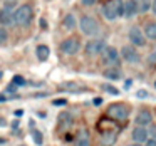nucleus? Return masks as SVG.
Masks as SVG:
<instances>
[{"label":"nucleus","instance_id":"obj_26","mask_svg":"<svg viewBox=\"0 0 156 146\" xmlns=\"http://www.w3.org/2000/svg\"><path fill=\"white\" fill-rule=\"evenodd\" d=\"M106 77H111V79H119V74L118 72H112V71H109V72H106Z\"/></svg>","mask_w":156,"mask_h":146},{"label":"nucleus","instance_id":"obj_14","mask_svg":"<svg viewBox=\"0 0 156 146\" xmlns=\"http://www.w3.org/2000/svg\"><path fill=\"white\" fill-rule=\"evenodd\" d=\"M91 144V136H89L87 129H81L76 136V146H89Z\"/></svg>","mask_w":156,"mask_h":146},{"label":"nucleus","instance_id":"obj_8","mask_svg":"<svg viewBox=\"0 0 156 146\" xmlns=\"http://www.w3.org/2000/svg\"><path fill=\"white\" fill-rule=\"evenodd\" d=\"M128 39L134 47H141V45L146 44V37L143 34V30L139 27H131L128 32Z\"/></svg>","mask_w":156,"mask_h":146},{"label":"nucleus","instance_id":"obj_11","mask_svg":"<svg viewBox=\"0 0 156 146\" xmlns=\"http://www.w3.org/2000/svg\"><path fill=\"white\" fill-rule=\"evenodd\" d=\"M134 123H136V126L148 128V126L153 123V114H151V111H149V109H139L138 114H136Z\"/></svg>","mask_w":156,"mask_h":146},{"label":"nucleus","instance_id":"obj_18","mask_svg":"<svg viewBox=\"0 0 156 146\" xmlns=\"http://www.w3.org/2000/svg\"><path fill=\"white\" fill-rule=\"evenodd\" d=\"M138 14H146L151 9V0H134Z\"/></svg>","mask_w":156,"mask_h":146},{"label":"nucleus","instance_id":"obj_19","mask_svg":"<svg viewBox=\"0 0 156 146\" xmlns=\"http://www.w3.org/2000/svg\"><path fill=\"white\" fill-rule=\"evenodd\" d=\"M35 52H37V59H39L41 62H44V61H47V59H49V47H47V45L41 44Z\"/></svg>","mask_w":156,"mask_h":146},{"label":"nucleus","instance_id":"obj_33","mask_svg":"<svg viewBox=\"0 0 156 146\" xmlns=\"http://www.w3.org/2000/svg\"><path fill=\"white\" fill-rule=\"evenodd\" d=\"M128 146H143V144H139V143H131V144H128Z\"/></svg>","mask_w":156,"mask_h":146},{"label":"nucleus","instance_id":"obj_5","mask_svg":"<svg viewBox=\"0 0 156 146\" xmlns=\"http://www.w3.org/2000/svg\"><path fill=\"white\" fill-rule=\"evenodd\" d=\"M59 49H61V52L64 55H76L81 51V41L77 37H69L61 42V47Z\"/></svg>","mask_w":156,"mask_h":146},{"label":"nucleus","instance_id":"obj_31","mask_svg":"<svg viewBox=\"0 0 156 146\" xmlns=\"http://www.w3.org/2000/svg\"><path fill=\"white\" fill-rule=\"evenodd\" d=\"M151 10H153V14L156 15V0H151Z\"/></svg>","mask_w":156,"mask_h":146},{"label":"nucleus","instance_id":"obj_30","mask_svg":"<svg viewBox=\"0 0 156 146\" xmlns=\"http://www.w3.org/2000/svg\"><path fill=\"white\" fill-rule=\"evenodd\" d=\"M144 146H156V139H148V141H146V144Z\"/></svg>","mask_w":156,"mask_h":146},{"label":"nucleus","instance_id":"obj_13","mask_svg":"<svg viewBox=\"0 0 156 146\" xmlns=\"http://www.w3.org/2000/svg\"><path fill=\"white\" fill-rule=\"evenodd\" d=\"M118 139V133L116 131H104L101 134V144L102 146H112Z\"/></svg>","mask_w":156,"mask_h":146},{"label":"nucleus","instance_id":"obj_28","mask_svg":"<svg viewBox=\"0 0 156 146\" xmlns=\"http://www.w3.org/2000/svg\"><path fill=\"white\" fill-rule=\"evenodd\" d=\"M149 136H151L153 139H156V124L151 126V129H149Z\"/></svg>","mask_w":156,"mask_h":146},{"label":"nucleus","instance_id":"obj_32","mask_svg":"<svg viewBox=\"0 0 156 146\" xmlns=\"http://www.w3.org/2000/svg\"><path fill=\"white\" fill-rule=\"evenodd\" d=\"M9 99V96H5V94H0V101H7Z\"/></svg>","mask_w":156,"mask_h":146},{"label":"nucleus","instance_id":"obj_4","mask_svg":"<svg viewBox=\"0 0 156 146\" xmlns=\"http://www.w3.org/2000/svg\"><path fill=\"white\" fill-rule=\"evenodd\" d=\"M108 116L112 118V119H116V121H124V119H128V116H129V108L126 104H122V102L111 104L108 108Z\"/></svg>","mask_w":156,"mask_h":146},{"label":"nucleus","instance_id":"obj_2","mask_svg":"<svg viewBox=\"0 0 156 146\" xmlns=\"http://www.w3.org/2000/svg\"><path fill=\"white\" fill-rule=\"evenodd\" d=\"M32 17H34V10H32V7L27 4L17 7V10H15V24H17L19 27H27L32 22Z\"/></svg>","mask_w":156,"mask_h":146},{"label":"nucleus","instance_id":"obj_7","mask_svg":"<svg viewBox=\"0 0 156 146\" xmlns=\"http://www.w3.org/2000/svg\"><path fill=\"white\" fill-rule=\"evenodd\" d=\"M106 47V42L102 39H91L86 44V55L87 57H96L102 52V49Z\"/></svg>","mask_w":156,"mask_h":146},{"label":"nucleus","instance_id":"obj_24","mask_svg":"<svg viewBox=\"0 0 156 146\" xmlns=\"http://www.w3.org/2000/svg\"><path fill=\"white\" fill-rule=\"evenodd\" d=\"M32 136H34V141L37 143V144H41V143H42V134L39 131H34V133H32Z\"/></svg>","mask_w":156,"mask_h":146},{"label":"nucleus","instance_id":"obj_29","mask_svg":"<svg viewBox=\"0 0 156 146\" xmlns=\"http://www.w3.org/2000/svg\"><path fill=\"white\" fill-rule=\"evenodd\" d=\"M96 0H81V4L82 5H94Z\"/></svg>","mask_w":156,"mask_h":146},{"label":"nucleus","instance_id":"obj_22","mask_svg":"<svg viewBox=\"0 0 156 146\" xmlns=\"http://www.w3.org/2000/svg\"><path fill=\"white\" fill-rule=\"evenodd\" d=\"M12 84L17 87V86H25V84H27V81H25L22 76H14V79H12Z\"/></svg>","mask_w":156,"mask_h":146},{"label":"nucleus","instance_id":"obj_34","mask_svg":"<svg viewBox=\"0 0 156 146\" xmlns=\"http://www.w3.org/2000/svg\"><path fill=\"white\" fill-rule=\"evenodd\" d=\"M0 126H5V121H4V119H0Z\"/></svg>","mask_w":156,"mask_h":146},{"label":"nucleus","instance_id":"obj_23","mask_svg":"<svg viewBox=\"0 0 156 146\" xmlns=\"http://www.w3.org/2000/svg\"><path fill=\"white\" fill-rule=\"evenodd\" d=\"M7 39H9L7 30H5V27H2V25H0V45L5 44V42H7Z\"/></svg>","mask_w":156,"mask_h":146},{"label":"nucleus","instance_id":"obj_10","mask_svg":"<svg viewBox=\"0 0 156 146\" xmlns=\"http://www.w3.org/2000/svg\"><path fill=\"white\" fill-rule=\"evenodd\" d=\"M121 55L128 62H131V64H136V62L141 61V55H139V52L134 49V45H124V47L121 49Z\"/></svg>","mask_w":156,"mask_h":146},{"label":"nucleus","instance_id":"obj_21","mask_svg":"<svg viewBox=\"0 0 156 146\" xmlns=\"http://www.w3.org/2000/svg\"><path fill=\"white\" fill-rule=\"evenodd\" d=\"M102 89H104L106 92H109V94H114V96L119 94V89L114 87V86H111V84H102Z\"/></svg>","mask_w":156,"mask_h":146},{"label":"nucleus","instance_id":"obj_20","mask_svg":"<svg viewBox=\"0 0 156 146\" xmlns=\"http://www.w3.org/2000/svg\"><path fill=\"white\" fill-rule=\"evenodd\" d=\"M61 87H66V89H71V91H81V89H84L82 86H79V84H74V82H66V84H62Z\"/></svg>","mask_w":156,"mask_h":146},{"label":"nucleus","instance_id":"obj_15","mask_svg":"<svg viewBox=\"0 0 156 146\" xmlns=\"http://www.w3.org/2000/svg\"><path fill=\"white\" fill-rule=\"evenodd\" d=\"M143 34H144V37L149 39V41H156V22H148V24H144Z\"/></svg>","mask_w":156,"mask_h":146},{"label":"nucleus","instance_id":"obj_6","mask_svg":"<svg viewBox=\"0 0 156 146\" xmlns=\"http://www.w3.org/2000/svg\"><path fill=\"white\" fill-rule=\"evenodd\" d=\"M99 55H101L102 62L108 66H114L119 62V51L116 47H112V45H106Z\"/></svg>","mask_w":156,"mask_h":146},{"label":"nucleus","instance_id":"obj_9","mask_svg":"<svg viewBox=\"0 0 156 146\" xmlns=\"http://www.w3.org/2000/svg\"><path fill=\"white\" fill-rule=\"evenodd\" d=\"M15 24V10L14 9L4 7L0 9V25L2 27H10Z\"/></svg>","mask_w":156,"mask_h":146},{"label":"nucleus","instance_id":"obj_25","mask_svg":"<svg viewBox=\"0 0 156 146\" xmlns=\"http://www.w3.org/2000/svg\"><path fill=\"white\" fill-rule=\"evenodd\" d=\"M67 99H54V106H66Z\"/></svg>","mask_w":156,"mask_h":146},{"label":"nucleus","instance_id":"obj_1","mask_svg":"<svg viewBox=\"0 0 156 146\" xmlns=\"http://www.w3.org/2000/svg\"><path fill=\"white\" fill-rule=\"evenodd\" d=\"M102 15L108 20L124 17V2L122 0H109V2H106L102 5Z\"/></svg>","mask_w":156,"mask_h":146},{"label":"nucleus","instance_id":"obj_27","mask_svg":"<svg viewBox=\"0 0 156 146\" xmlns=\"http://www.w3.org/2000/svg\"><path fill=\"white\" fill-rule=\"evenodd\" d=\"M136 96H138L139 99H144V98H148V92H146L144 89H141V91H138V94H136Z\"/></svg>","mask_w":156,"mask_h":146},{"label":"nucleus","instance_id":"obj_16","mask_svg":"<svg viewBox=\"0 0 156 146\" xmlns=\"http://www.w3.org/2000/svg\"><path fill=\"white\" fill-rule=\"evenodd\" d=\"M62 25H64L66 30H74V29L77 27V19H76V15H74V14H67V15L64 17Z\"/></svg>","mask_w":156,"mask_h":146},{"label":"nucleus","instance_id":"obj_12","mask_svg":"<svg viewBox=\"0 0 156 146\" xmlns=\"http://www.w3.org/2000/svg\"><path fill=\"white\" fill-rule=\"evenodd\" d=\"M131 136H133V139H134V143H146L148 141V136H149V131H148V128H143V126H136L134 129H133V133H131Z\"/></svg>","mask_w":156,"mask_h":146},{"label":"nucleus","instance_id":"obj_3","mask_svg":"<svg viewBox=\"0 0 156 146\" xmlns=\"http://www.w3.org/2000/svg\"><path fill=\"white\" fill-rule=\"evenodd\" d=\"M77 27L86 35H96L99 32V22L94 17H91V15H82L81 20L77 22Z\"/></svg>","mask_w":156,"mask_h":146},{"label":"nucleus","instance_id":"obj_17","mask_svg":"<svg viewBox=\"0 0 156 146\" xmlns=\"http://www.w3.org/2000/svg\"><path fill=\"white\" fill-rule=\"evenodd\" d=\"M134 14H138L134 0H126L124 2V17L131 19V17H134Z\"/></svg>","mask_w":156,"mask_h":146}]
</instances>
